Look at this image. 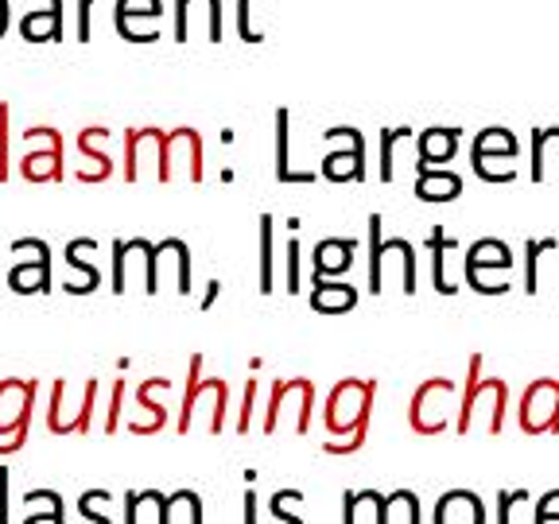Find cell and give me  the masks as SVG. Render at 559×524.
<instances>
[{"label":"cell","mask_w":559,"mask_h":524,"mask_svg":"<svg viewBox=\"0 0 559 524\" xmlns=\"http://www.w3.org/2000/svg\"><path fill=\"white\" fill-rule=\"evenodd\" d=\"M373 401L377 381L366 377H342L323 401V428L334 443H346L354 436H369L373 428Z\"/></svg>","instance_id":"obj_1"},{"label":"cell","mask_w":559,"mask_h":524,"mask_svg":"<svg viewBox=\"0 0 559 524\" xmlns=\"http://www.w3.org/2000/svg\"><path fill=\"white\" fill-rule=\"evenodd\" d=\"M486 358L471 354L466 361V389L459 396V419H454V436H471L478 412H486V431L489 436H501L506 428V408H509V384L506 377H486L481 373Z\"/></svg>","instance_id":"obj_2"},{"label":"cell","mask_w":559,"mask_h":524,"mask_svg":"<svg viewBox=\"0 0 559 524\" xmlns=\"http://www.w3.org/2000/svg\"><path fill=\"white\" fill-rule=\"evenodd\" d=\"M389 279L401 284L404 296H416V288H419L416 249H412V241H404V237H389V241H384L381 214H369V291L384 296Z\"/></svg>","instance_id":"obj_3"},{"label":"cell","mask_w":559,"mask_h":524,"mask_svg":"<svg viewBox=\"0 0 559 524\" xmlns=\"http://www.w3.org/2000/svg\"><path fill=\"white\" fill-rule=\"evenodd\" d=\"M102 384L97 377H82V381H51V396H47L44 424L51 436H90L94 431V408Z\"/></svg>","instance_id":"obj_4"},{"label":"cell","mask_w":559,"mask_h":524,"mask_svg":"<svg viewBox=\"0 0 559 524\" xmlns=\"http://www.w3.org/2000/svg\"><path fill=\"white\" fill-rule=\"evenodd\" d=\"M202 366H206V358L191 354V361H187V393H183V404H179V419H175V431H179V436H187V431L194 428L199 408L210 412V436H222V428H226L229 381L226 377H202Z\"/></svg>","instance_id":"obj_5"},{"label":"cell","mask_w":559,"mask_h":524,"mask_svg":"<svg viewBox=\"0 0 559 524\" xmlns=\"http://www.w3.org/2000/svg\"><path fill=\"white\" fill-rule=\"evenodd\" d=\"M24 152L16 156V175L24 183L44 187L62 183L67 175V140L55 124H27L24 129Z\"/></svg>","instance_id":"obj_6"},{"label":"cell","mask_w":559,"mask_h":524,"mask_svg":"<svg viewBox=\"0 0 559 524\" xmlns=\"http://www.w3.org/2000/svg\"><path fill=\"white\" fill-rule=\"evenodd\" d=\"M459 419V384L451 377H428L408 401V428L416 436H443Z\"/></svg>","instance_id":"obj_7"},{"label":"cell","mask_w":559,"mask_h":524,"mask_svg":"<svg viewBox=\"0 0 559 524\" xmlns=\"http://www.w3.org/2000/svg\"><path fill=\"white\" fill-rule=\"evenodd\" d=\"M326 152H323V175L326 183L349 187V183H366V132L354 129V124H334L323 132Z\"/></svg>","instance_id":"obj_8"},{"label":"cell","mask_w":559,"mask_h":524,"mask_svg":"<svg viewBox=\"0 0 559 524\" xmlns=\"http://www.w3.org/2000/svg\"><path fill=\"white\" fill-rule=\"evenodd\" d=\"M159 183H175V179H187L191 187H199L206 179V156H202V132L191 124H179V129L164 132V144H159Z\"/></svg>","instance_id":"obj_9"},{"label":"cell","mask_w":559,"mask_h":524,"mask_svg":"<svg viewBox=\"0 0 559 524\" xmlns=\"http://www.w3.org/2000/svg\"><path fill=\"white\" fill-rule=\"evenodd\" d=\"M319 404L314 396V381L311 377H288V381H276L264 404V436H276V428H284V416L296 412V436L311 431V412Z\"/></svg>","instance_id":"obj_10"},{"label":"cell","mask_w":559,"mask_h":524,"mask_svg":"<svg viewBox=\"0 0 559 524\" xmlns=\"http://www.w3.org/2000/svg\"><path fill=\"white\" fill-rule=\"evenodd\" d=\"M516 428L524 436H559V377H536L516 404Z\"/></svg>","instance_id":"obj_11"},{"label":"cell","mask_w":559,"mask_h":524,"mask_svg":"<svg viewBox=\"0 0 559 524\" xmlns=\"http://www.w3.org/2000/svg\"><path fill=\"white\" fill-rule=\"evenodd\" d=\"M140 264L144 272V296H156L159 284H156V241L148 237H117L114 241V269H109V288L114 296H124L132 288V269Z\"/></svg>","instance_id":"obj_12"},{"label":"cell","mask_w":559,"mask_h":524,"mask_svg":"<svg viewBox=\"0 0 559 524\" xmlns=\"http://www.w3.org/2000/svg\"><path fill=\"white\" fill-rule=\"evenodd\" d=\"M35 396H39L35 377H4L0 381V443L32 436Z\"/></svg>","instance_id":"obj_13"},{"label":"cell","mask_w":559,"mask_h":524,"mask_svg":"<svg viewBox=\"0 0 559 524\" xmlns=\"http://www.w3.org/2000/svg\"><path fill=\"white\" fill-rule=\"evenodd\" d=\"M175 39L222 44V0H175Z\"/></svg>","instance_id":"obj_14"},{"label":"cell","mask_w":559,"mask_h":524,"mask_svg":"<svg viewBox=\"0 0 559 524\" xmlns=\"http://www.w3.org/2000/svg\"><path fill=\"white\" fill-rule=\"evenodd\" d=\"M164 0H117V35L129 44H156Z\"/></svg>","instance_id":"obj_15"},{"label":"cell","mask_w":559,"mask_h":524,"mask_svg":"<svg viewBox=\"0 0 559 524\" xmlns=\"http://www.w3.org/2000/svg\"><path fill=\"white\" fill-rule=\"evenodd\" d=\"M159 124H136L124 129V183H140L144 179V159H152L159 171V144H164Z\"/></svg>","instance_id":"obj_16"},{"label":"cell","mask_w":559,"mask_h":524,"mask_svg":"<svg viewBox=\"0 0 559 524\" xmlns=\"http://www.w3.org/2000/svg\"><path fill=\"white\" fill-rule=\"evenodd\" d=\"M459 144H463V129L459 124H431L416 136V171H428V167H447L459 156Z\"/></svg>","instance_id":"obj_17"},{"label":"cell","mask_w":559,"mask_h":524,"mask_svg":"<svg viewBox=\"0 0 559 524\" xmlns=\"http://www.w3.org/2000/svg\"><path fill=\"white\" fill-rule=\"evenodd\" d=\"M167 272L175 279V296H191L194 279H191V245L183 237H164L156 241V284L164 288Z\"/></svg>","instance_id":"obj_18"},{"label":"cell","mask_w":559,"mask_h":524,"mask_svg":"<svg viewBox=\"0 0 559 524\" xmlns=\"http://www.w3.org/2000/svg\"><path fill=\"white\" fill-rule=\"evenodd\" d=\"M114 136V129H109V124H90V129H82L79 132V156H86V164L90 167H82V171H74V179H79V183H105V179H109V175H114V156H109V152L102 148L105 140Z\"/></svg>","instance_id":"obj_19"},{"label":"cell","mask_w":559,"mask_h":524,"mask_svg":"<svg viewBox=\"0 0 559 524\" xmlns=\"http://www.w3.org/2000/svg\"><path fill=\"white\" fill-rule=\"evenodd\" d=\"M164 389H171V377H148V381L136 384L132 401H136V408L144 412L148 419H140V424H124V428H129L132 436H159V431L167 428L171 412H167V404L156 401V393H164Z\"/></svg>","instance_id":"obj_20"},{"label":"cell","mask_w":559,"mask_h":524,"mask_svg":"<svg viewBox=\"0 0 559 524\" xmlns=\"http://www.w3.org/2000/svg\"><path fill=\"white\" fill-rule=\"evenodd\" d=\"M323 175L314 167H296L292 164V114L288 109H276V183L288 187H311L319 183Z\"/></svg>","instance_id":"obj_21"},{"label":"cell","mask_w":559,"mask_h":524,"mask_svg":"<svg viewBox=\"0 0 559 524\" xmlns=\"http://www.w3.org/2000/svg\"><path fill=\"white\" fill-rule=\"evenodd\" d=\"M94 249H97L94 237H74V241L67 245V264L79 272V279H62V291H70V296H90V291L102 288V272H97Z\"/></svg>","instance_id":"obj_22"},{"label":"cell","mask_w":559,"mask_h":524,"mask_svg":"<svg viewBox=\"0 0 559 524\" xmlns=\"http://www.w3.org/2000/svg\"><path fill=\"white\" fill-rule=\"evenodd\" d=\"M354 261H358L354 237H323L311 249V276H346Z\"/></svg>","instance_id":"obj_23"},{"label":"cell","mask_w":559,"mask_h":524,"mask_svg":"<svg viewBox=\"0 0 559 524\" xmlns=\"http://www.w3.org/2000/svg\"><path fill=\"white\" fill-rule=\"evenodd\" d=\"M428 249H431V288H436L439 296H454V291H459V279L451 276V257H463L459 253L463 245L454 241L443 226H431Z\"/></svg>","instance_id":"obj_24"},{"label":"cell","mask_w":559,"mask_h":524,"mask_svg":"<svg viewBox=\"0 0 559 524\" xmlns=\"http://www.w3.org/2000/svg\"><path fill=\"white\" fill-rule=\"evenodd\" d=\"M358 307V288L342 276H311V311L349 314Z\"/></svg>","instance_id":"obj_25"},{"label":"cell","mask_w":559,"mask_h":524,"mask_svg":"<svg viewBox=\"0 0 559 524\" xmlns=\"http://www.w3.org/2000/svg\"><path fill=\"white\" fill-rule=\"evenodd\" d=\"M436 524H486V501L474 489H447L436 501Z\"/></svg>","instance_id":"obj_26"},{"label":"cell","mask_w":559,"mask_h":524,"mask_svg":"<svg viewBox=\"0 0 559 524\" xmlns=\"http://www.w3.org/2000/svg\"><path fill=\"white\" fill-rule=\"evenodd\" d=\"M463 194V175L451 171V167H428V171H416V199L419 202H454Z\"/></svg>","instance_id":"obj_27"},{"label":"cell","mask_w":559,"mask_h":524,"mask_svg":"<svg viewBox=\"0 0 559 524\" xmlns=\"http://www.w3.org/2000/svg\"><path fill=\"white\" fill-rule=\"evenodd\" d=\"M471 156H489V159H521V140L506 124H486L481 132H474Z\"/></svg>","instance_id":"obj_28"},{"label":"cell","mask_w":559,"mask_h":524,"mask_svg":"<svg viewBox=\"0 0 559 524\" xmlns=\"http://www.w3.org/2000/svg\"><path fill=\"white\" fill-rule=\"evenodd\" d=\"M16 296H47L51 291V261H16L4 276Z\"/></svg>","instance_id":"obj_29"},{"label":"cell","mask_w":559,"mask_h":524,"mask_svg":"<svg viewBox=\"0 0 559 524\" xmlns=\"http://www.w3.org/2000/svg\"><path fill=\"white\" fill-rule=\"evenodd\" d=\"M416 136L412 124H384L377 132V144H381V156H377V179L381 183H396V159H401V144Z\"/></svg>","instance_id":"obj_30"},{"label":"cell","mask_w":559,"mask_h":524,"mask_svg":"<svg viewBox=\"0 0 559 524\" xmlns=\"http://www.w3.org/2000/svg\"><path fill=\"white\" fill-rule=\"evenodd\" d=\"M24 509L27 513L20 524H67V505L55 489H27Z\"/></svg>","instance_id":"obj_31"},{"label":"cell","mask_w":559,"mask_h":524,"mask_svg":"<svg viewBox=\"0 0 559 524\" xmlns=\"http://www.w3.org/2000/svg\"><path fill=\"white\" fill-rule=\"evenodd\" d=\"M463 269H513V249L501 237H478L463 253Z\"/></svg>","instance_id":"obj_32"},{"label":"cell","mask_w":559,"mask_h":524,"mask_svg":"<svg viewBox=\"0 0 559 524\" xmlns=\"http://www.w3.org/2000/svg\"><path fill=\"white\" fill-rule=\"evenodd\" d=\"M20 35L27 44H55L62 39V9H27L20 20Z\"/></svg>","instance_id":"obj_33"},{"label":"cell","mask_w":559,"mask_h":524,"mask_svg":"<svg viewBox=\"0 0 559 524\" xmlns=\"http://www.w3.org/2000/svg\"><path fill=\"white\" fill-rule=\"evenodd\" d=\"M257 288H261V296L276 291V222H272V214H261V269H257Z\"/></svg>","instance_id":"obj_34"},{"label":"cell","mask_w":559,"mask_h":524,"mask_svg":"<svg viewBox=\"0 0 559 524\" xmlns=\"http://www.w3.org/2000/svg\"><path fill=\"white\" fill-rule=\"evenodd\" d=\"M548 144H559V124H536V129H528V179L533 183L548 179V171H544Z\"/></svg>","instance_id":"obj_35"},{"label":"cell","mask_w":559,"mask_h":524,"mask_svg":"<svg viewBox=\"0 0 559 524\" xmlns=\"http://www.w3.org/2000/svg\"><path fill=\"white\" fill-rule=\"evenodd\" d=\"M424 524V516H419V498L412 493V489H396V493H389V498L381 501V513H377V524Z\"/></svg>","instance_id":"obj_36"},{"label":"cell","mask_w":559,"mask_h":524,"mask_svg":"<svg viewBox=\"0 0 559 524\" xmlns=\"http://www.w3.org/2000/svg\"><path fill=\"white\" fill-rule=\"evenodd\" d=\"M466 288L478 296H506L513 291V269H463Z\"/></svg>","instance_id":"obj_37"},{"label":"cell","mask_w":559,"mask_h":524,"mask_svg":"<svg viewBox=\"0 0 559 524\" xmlns=\"http://www.w3.org/2000/svg\"><path fill=\"white\" fill-rule=\"evenodd\" d=\"M551 249H559L556 237H528V241H524V279L521 284L528 296L540 291V257L551 253Z\"/></svg>","instance_id":"obj_38"},{"label":"cell","mask_w":559,"mask_h":524,"mask_svg":"<svg viewBox=\"0 0 559 524\" xmlns=\"http://www.w3.org/2000/svg\"><path fill=\"white\" fill-rule=\"evenodd\" d=\"M284 291L288 296H299L304 291V245H299L296 229L284 241Z\"/></svg>","instance_id":"obj_39"},{"label":"cell","mask_w":559,"mask_h":524,"mask_svg":"<svg viewBox=\"0 0 559 524\" xmlns=\"http://www.w3.org/2000/svg\"><path fill=\"white\" fill-rule=\"evenodd\" d=\"M471 167L481 183H513L516 179V159H489V156H471Z\"/></svg>","instance_id":"obj_40"},{"label":"cell","mask_w":559,"mask_h":524,"mask_svg":"<svg viewBox=\"0 0 559 524\" xmlns=\"http://www.w3.org/2000/svg\"><path fill=\"white\" fill-rule=\"evenodd\" d=\"M299 501H304V489H276L269 498V516L276 524H307L304 516L296 513Z\"/></svg>","instance_id":"obj_41"},{"label":"cell","mask_w":559,"mask_h":524,"mask_svg":"<svg viewBox=\"0 0 559 524\" xmlns=\"http://www.w3.org/2000/svg\"><path fill=\"white\" fill-rule=\"evenodd\" d=\"M12 105L0 102V183L12 179Z\"/></svg>","instance_id":"obj_42"},{"label":"cell","mask_w":559,"mask_h":524,"mask_svg":"<svg viewBox=\"0 0 559 524\" xmlns=\"http://www.w3.org/2000/svg\"><path fill=\"white\" fill-rule=\"evenodd\" d=\"M114 501V493L109 489H86L79 498V513H82V521L86 524H114L109 516H105V505Z\"/></svg>","instance_id":"obj_43"},{"label":"cell","mask_w":559,"mask_h":524,"mask_svg":"<svg viewBox=\"0 0 559 524\" xmlns=\"http://www.w3.org/2000/svg\"><path fill=\"white\" fill-rule=\"evenodd\" d=\"M164 493L159 489H129L124 493V524H140V509H159Z\"/></svg>","instance_id":"obj_44"},{"label":"cell","mask_w":559,"mask_h":524,"mask_svg":"<svg viewBox=\"0 0 559 524\" xmlns=\"http://www.w3.org/2000/svg\"><path fill=\"white\" fill-rule=\"evenodd\" d=\"M124 377H117L114 384H109V404H105V419H102V431L105 436H117L121 431V408H124Z\"/></svg>","instance_id":"obj_45"},{"label":"cell","mask_w":559,"mask_h":524,"mask_svg":"<svg viewBox=\"0 0 559 524\" xmlns=\"http://www.w3.org/2000/svg\"><path fill=\"white\" fill-rule=\"evenodd\" d=\"M9 253L16 257V261H51V249H47L44 237H16V241L9 245Z\"/></svg>","instance_id":"obj_46"},{"label":"cell","mask_w":559,"mask_h":524,"mask_svg":"<svg viewBox=\"0 0 559 524\" xmlns=\"http://www.w3.org/2000/svg\"><path fill=\"white\" fill-rule=\"evenodd\" d=\"M528 498H533V493H528V489H501L498 493V524H513V509L516 505H528Z\"/></svg>","instance_id":"obj_47"},{"label":"cell","mask_w":559,"mask_h":524,"mask_svg":"<svg viewBox=\"0 0 559 524\" xmlns=\"http://www.w3.org/2000/svg\"><path fill=\"white\" fill-rule=\"evenodd\" d=\"M249 12H253V0H237V35H241L245 44H261L264 32H257Z\"/></svg>","instance_id":"obj_48"},{"label":"cell","mask_w":559,"mask_h":524,"mask_svg":"<svg viewBox=\"0 0 559 524\" xmlns=\"http://www.w3.org/2000/svg\"><path fill=\"white\" fill-rule=\"evenodd\" d=\"M257 389H261V384L253 381V377H249V384H245V401H241V416H237V436H249V424H253V408H257Z\"/></svg>","instance_id":"obj_49"},{"label":"cell","mask_w":559,"mask_h":524,"mask_svg":"<svg viewBox=\"0 0 559 524\" xmlns=\"http://www.w3.org/2000/svg\"><path fill=\"white\" fill-rule=\"evenodd\" d=\"M366 443H369V436H354V439H346V443H334V439H326L323 451L326 454H342V458H346V454H358Z\"/></svg>","instance_id":"obj_50"},{"label":"cell","mask_w":559,"mask_h":524,"mask_svg":"<svg viewBox=\"0 0 559 524\" xmlns=\"http://www.w3.org/2000/svg\"><path fill=\"white\" fill-rule=\"evenodd\" d=\"M536 516H544V521H559V489H548V493L536 501Z\"/></svg>","instance_id":"obj_51"},{"label":"cell","mask_w":559,"mask_h":524,"mask_svg":"<svg viewBox=\"0 0 559 524\" xmlns=\"http://www.w3.org/2000/svg\"><path fill=\"white\" fill-rule=\"evenodd\" d=\"M9 481H12L9 466H0V524H12V516H9V505H12V498H9Z\"/></svg>","instance_id":"obj_52"},{"label":"cell","mask_w":559,"mask_h":524,"mask_svg":"<svg viewBox=\"0 0 559 524\" xmlns=\"http://www.w3.org/2000/svg\"><path fill=\"white\" fill-rule=\"evenodd\" d=\"M90 9H94V0H79V44H90V35H94V27H90Z\"/></svg>","instance_id":"obj_53"},{"label":"cell","mask_w":559,"mask_h":524,"mask_svg":"<svg viewBox=\"0 0 559 524\" xmlns=\"http://www.w3.org/2000/svg\"><path fill=\"white\" fill-rule=\"evenodd\" d=\"M245 524H261V498L253 489H245Z\"/></svg>","instance_id":"obj_54"},{"label":"cell","mask_w":559,"mask_h":524,"mask_svg":"<svg viewBox=\"0 0 559 524\" xmlns=\"http://www.w3.org/2000/svg\"><path fill=\"white\" fill-rule=\"evenodd\" d=\"M222 296V284L218 279H210V288H206V296H202V311H210V303Z\"/></svg>","instance_id":"obj_55"},{"label":"cell","mask_w":559,"mask_h":524,"mask_svg":"<svg viewBox=\"0 0 559 524\" xmlns=\"http://www.w3.org/2000/svg\"><path fill=\"white\" fill-rule=\"evenodd\" d=\"M9 20H12L9 0H0V39H4V35H9Z\"/></svg>","instance_id":"obj_56"},{"label":"cell","mask_w":559,"mask_h":524,"mask_svg":"<svg viewBox=\"0 0 559 524\" xmlns=\"http://www.w3.org/2000/svg\"><path fill=\"white\" fill-rule=\"evenodd\" d=\"M27 9H62V0H27Z\"/></svg>","instance_id":"obj_57"},{"label":"cell","mask_w":559,"mask_h":524,"mask_svg":"<svg viewBox=\"0 0 559 524\" xmlns=\"http://www.w3.org/2000/svg\"><path fill=\"white\" fill-rule=\"evenodd\" d=\"M533 524H559V521H544V516H533Z\"/></svg>","instance_id":"obj_58"}]
</instances>
